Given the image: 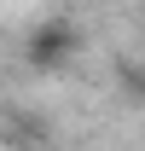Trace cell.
<instances>
[{"instance_id": "cell-1", "label": "cell", "mask_w": 145, "mask_h": 151, "mask_svg": "<svg viewBox=\"0 0 145 151\" xmlns=\"http://www.w3.org/2000/svg\"><path fill=\"white\" fill-rule=\"evenodd\" d=\"M75 52H81V29H75L70 18H47V23H35V29H29V41H23V58H29L41 76L70 70Z\"/></svg>"}, {"instance_id": "cell-2", "label": "cell", "mask_w": 145, "mask_h": 151, "mask_svg": "<svg viewBox=\"0 0 145 151\" xmlns=\"http://www.w3.org/2000/svg\"><path fill=\"white\" fill-rule=\"evenodd\" d=\"M122 93L145 99V64H122Z\"/></svg>"}, {"instance_id": "cell-3", "label": "cell", "mask_w": 145, "mask_h": 151, "mask_svg": "<svg viewBox=\"0 0 145 151\" xmlns=\"http://www.w3.org/2000/svg\"><path fill=\"white\" fill-rule=\"evenodd\" d=\"M105 6H122V0H105Z\"/></svg>"}]
</instances>
